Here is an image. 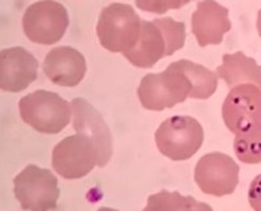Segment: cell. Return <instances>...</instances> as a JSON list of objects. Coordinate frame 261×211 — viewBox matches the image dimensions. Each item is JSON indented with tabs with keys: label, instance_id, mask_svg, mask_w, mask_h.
I'll return each mask as SVG.
<instances>
[{
	"label": "cell",
	"instance_id": "obj_9",
	"mask_svg": "<svg viewBox=\"0 0 261 211\" xmlns=\"http://www.w3.org/2000/svg\"><path fill=\"white\" fill-rule=\"evenodd\" d=\"M240 167L223 152L206 154L196 165L195 182L204 194L224 197L232 194L239 184Z\"/></svg>",
	"mask_w": 261,
	"mask_h": 211
},
{
	"label": "cell",
	"instance_id": "obj_17",
	"mask_svg": "<svg viewBox=\"0 0 261 211\" xmlns=\"http://www.w3.org/2000/svg\"><path fill=\"white\" fill-rule=\"evenodd\" d=\"M234 154L243 163H261V123L252 125L236 134L233 143Z\"/></svg>",
	"mask_w": 261,
	"mask_h": 211
},
{
	"label": "cell",
	"instance_id": "obj_20",
	"mask_svg": "<svg viewBox=\"0 0 261 211\" xmlns=\"http://www.w3.org/2000/svg\"><path fill=\"white\" fill-rule=\"evenodd\" d=\"M96 211H117V210H115V208H110V207H101Z\"/></svg>",
	"mask_w": 261,
	"mask_h": 211
},
{
	"label": "cell",
	"instance_id": "obj_8",
	"mask_svg": "<svg viewBox=\"0 0 261 211\" xmlns=\"http://www.w3.org/2000/svg\"><path fill=\"white\" fill-rule=\"evenodd\" d=\"M100 165L99 152L84 135L67 136L54 147L52 169L64 179H79Z\"/></svg>",
	"mask_w": 261,
	"mask_h": 211
},
{
	"label": "cell",
	"instance_id": "obj_5",
	"mask_svg": "<svg viewBox=\"0 0 261 211\" xmlns=\"http://www.w3.org/2000/svg\"><path fill=\"white\" fill-rule=\"evenodd\" d=\"M155 140L163 155L171 160H187L203 145V126L192 116H172L159 126Z\"/></svg>",
	"mask_w": 261,
	"mask_h": 211
},
{
	"label": "cell",
	"instance_id": "obj_14",
	"mask_svg": "<svg viewBox=\"0 0 261 211\" xmlns=\"http://www.w3.org/2000/svg\"><path fill=\"white\" fill-rule=\"evenodd\" d=\"M230 28L228 8L213 0L197 3V8L192 14V34L200 47L220 44L224 34L229 32Z\"/></svg>",
	"mask_w": 261,
	"mask_h": 211
},
{
	"label": "cell",
	"instance_id": "obj_13",
	"mask_svg": "<svg viewBox=\"0 0 261 211\" xmlns=\"http://www.w3.org/2000/svg\"><path fill=\"white\" fill-rule=\"evenodd\" d=\"M43 71L54 84L75 87L87 73L86 58L77 50L62 45L51 50L43 62Z\"/></svg>",
	"mask_w": 261,
	"mask_h": 211
},
{
	"label": "cell",
	"instance_id": "obj_2",
	"mask_svg": "<svg viewBox=\"0 0 261 211\" xmlns=\"http://www.w3.org/2000/svg\"><path fill=\"white\" fill-rule=\"evenodd\" d=\"M193 93L195 87L181 59L171 63L163 73L145 75L138 88L141 106L151 111L175 107L187 98H193Z\"/></svg>",
	"mask_w": 261,
	"mask_h": 211
},
{
	"label": "cell",
	"instance_id": "obj_15",
	"mask_svg": "<svg viewBox=\"0 0 261 211\" xmlns=\"http://www.w3.org/2000/svg\"><path fill=\"white\" fill-rule=\"evenodd\" d=\"M216 74L230 88L241 84H253L261 90V66L253 58H248L244 52L225 54L223 64L217 67Z\"/></svg>",
	"mask_w": 261,
	"mask_h": 211
},
{
	"label": "cell",
	"instance_id": "obj_11",
	"mask_svg": "<svg viewBox=\"0 0 261 211\" xmlns=\"http://www.w3.org/2000/svg\"><path fill=\"white\" fill-rule=\"evenodd\" d=\"M71 110L75 131L92 140L99 152V167H104L112 156V135L103 116L83 98H75L71 102Z\"/></svg>",
	"mask_w": 261,
	"mask_h": 211
},
{
	"label": "cell",
	"instance_id": "obj_12",
	"mask_svg": "<svg viewBox=\"0 0 261 211\" xmlns=\"http://www.w3.org/2000/svg\"><path fill=\"white\" fill-rule=\"evenodd\" d=\"M38 79V60L23 47L0 52V87L7 92H20Z\"/></svg>",
	"mask_w": 261,
	"mask_h": 211
},
{
	"label": "cell",
	"instance_id": "obj_4",
	"mask_svg": "<svg viewBox=\"0 0 261 211\" xmlns=\"http://www.w3.org/2000/svg\"><path fill=\"white\" fill-rule=\"evenodd\" d=\"M141 19L129 4L112 3L100 12L96 34L100 44L111 52H125L138 43Z\"/></svg>",
	"mask_w": 261,
	"mask_h": 211
},
{
	"label": "cell",
	"instance_id": "obj_3",
	"mask_svg": "<svg viewBox=\"0 0 261 211\" xmlns=\"http://www.w3.org/2000/svg\"><path fill=\"white\" fill-rule=\"evenodd\" d=\"M19 112L24 123L41 134H59L69 125L71 103L59 93L38 90L19 101Z\"/></svg>",
	"mask_w": 261,
	"mask_h": 211
},
{
	"label": "cell",
	"instance_id": "obj_7",
	"mask_svg": "<svg viewBox=\"0 0 261 211\" xmlns=\"http://www.w3.org/2000/svg\"><path fill=\"white\" fill-rule=\"evenodd\" d=\"M69 26L68 12L58 2H36L25 10L23 31L31 42L49 45L64 36Z\"/></svg>",
	"mask_w": 261,
	"mask_h": 211
},
{
	"label": "cell",
	"instance_id": "obj_10",
	"mask_svg": "<svg viewBox=\"0 0 261 211\" xmlns=\"http://www.w3.org/2000/svg\"><path fill=\"white\" fill-rule=\"evenodd\" d=\"M221 114L225 126L233 134L261 123V90L253 84L232 88L224 101Z\"/></svg>",
	"mask_w": 261,
	"mask_h": 211
},
{
	"label": "cell",
	"instance_id": "obj_18",
	"mask_svg": "<svg viewBox=\"0 0 261 211\" xmlns=\"http://www.w3.org/2000/svg\"><path fill=\"white\" fill-rule=\"evenodd\" d=\"M248 201L254 211H261V174L252 180L248 191Z\"/></svg>",
	"mask_w": 261,
	"mask_h": 211
},
{
	"label": "cell",
	"instance_id": "obj_16",
	"mask_svg": "<svg viewBox=\"0 0 261 211\" xmlns=\"http://www.w3.org/2000/svg\"><path fill=\"white\" fill-rule=\"evenodd\" d=\"M143 211H213V208L191 195L184 197L177 191L163 190L148 197Z\"/></svg>",
	"mask_w": 261,
	"mask_h": 211
},
{
	"label": "cell",
	"instance_id": "obj_19",
	"mask_svg": "<svg viewBox=\"0 0 261 211\" xmlns=\"http://www.w3.org/2000/svg\"><path fill=\"white\" fill-rule=\"evenodd\" d=\"M257 32L261 38V10L258 11V15H257Z\"/></svg>",
	"mask_w": 261,
	"mask_h": 211
},
{
	"label": "cell",
	"instance_id": "obj_6",
	"mask_svg": "<svg viewBox=\"0 0 261 211\" xmlns=\"http://www.w3.org/2000/svg\"><path fill=\"white\" fill-rule=\"evenodd\" d=\"M14 193L25 211H51L58 207V178L47 169L28 165L14 179Z\"/></svg>",
	"mask_w": 261,
	"mask_h": 211
},
{
	"label": "cell",
	"instance_id": "obj_1",
	"mask_svg": "<svg viewBox=\"0 0 261 211\" xmlns=\"http://www.w3.org/2000/svg\"><path fill=\"white\" fill-rule=\"evenodd\" d=\"M186 43V25L172 17L141 20L140 36L130 51L123 54L130 64L151 68L165 56H171Z\"/></svg>",
	"mask_w": 261,
	"mask_h": 211
}]
</instances>
